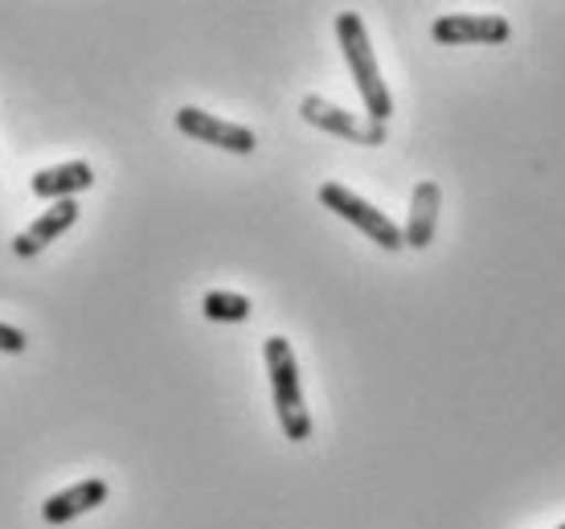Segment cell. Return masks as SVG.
I'll use <instances>...</instances> for the list:
<instances>
[{
	"label": "cell",
	"mask_w": 565,
	"mask_h": 529,
	"mask_svg": "<svg viewBox=\"0 0 565 529\" xmlns=\"http://www.w3.org/2000/svg\"><path fill=\"white\" fill-rule=\"evenodd\" d=\"M337 42L344 50V62H349V71H353V83H356V95L365 103V112L373 124H385L390 115H394V95H390V86L382 78V66H377V54H373V45H369V29L361 21V13H340L337 17Z\"/></svg>",
	"instance_id": "cell-1"
},
{
	"label": "cell",
	"mask_w": 565,
	"mask_h": 529,
	"mask_svg": "<svg viewBox=\"0 0 565 529\" xmlns=\"http://www.w3.org/2000/svg\"><path fill=\"white\" fill-rule=\"evenodd\" d=\"M263 358H267L270 394H275V415H279L282 435L291 444H303V440H311V415L308 406H303V382H299L296 349H291L287 337H267Z\"/></svg>",
	"instance_id": "cell-2"
},
{
	"label": "cell",
	"mask_w": 565,
	"mask_h": 529,
	"mask_svg": "<svg viewBox=\"0 0 565 529\" xmlns=\"http://www.w3.org/2000/svg\"><path fill=\"white\" fill-rule=\"evenodd\" d=\"M320 205L332 210L337 218H344V222H353L361 234H369V243H377L382 251H402V246H406L402 226H397L394 218L382 214L377 205H369L365 198H356L353 189L337 186V181H324V186H320Z\"/></svg>",
	"instance_id": "cell-3"
},
{
	"label": "cell",
	"mask_w": 565,
	"mask_h": 529,
	"mask_svg": "<svg viewBox=\"0 0 565 529\" xmlns=\"http://www.w3.org/2000/svg\"><path fill=\"white\" fill-rule=\"evenodd\" d=\"M299 115L308 119L311 128L328 131V136H340V140L349 144H365V148H377V144H385V124H373V119H361V115L344 112V107H337V103L320 99V95H308V99L299 103Z\"/></svg>",
	"instance_id": "cell-4"
},
{
	"label": "cell",
	"mask_w": 565,
	"mask_h": 529,
	"mask_svg": "<svg viewBox=\"0 0 565 529\" xmlns=\"http://www.w3.org/2000/svg\"><path fill=\"white\" fill-rule=\"evenodd\" d=\"M177 128L198 144H213L222 152H234V157H250L258 148V136L242 124H230V119H217L213 112H201V107H181L177 112Z\"/></svg>",
	"instance_id": "cell-5"
},
{
	"label": "cell",
	"mask_w": 565,
	"mask_h": 529,
	"mask_svg": "<svg viewBox=\"0 0 565 529\" xmlns=\"http://www.w3.org/2000/svg\"><path fill=\"white\" fill-rule=\"evenodd\" d=\"M430 33L438 45H500L512 38V25L495 13H443Z\"/></svg>",
	"instance_id": "cell-6"
},
{
	"label": "cell",
	"mask_w": 565,
	"mask_h": 529,
	"mask_svg": "<svg viewBox=\"0 0 565 529\" xmlns=\"http://www.w3.org/2000/svg\"><path fill=\"white\" fill-rule=\"evenodd\" d=\"M74 222H78V201H74V198L54 201V205H50V210H45V214L38 218L33 226L17 234V239H13V251H17L21 258L42 255L45 246L57 243V239H62V234H66V230H71Z\"/></svg>",
	"instance_id": "cell-7"
},
{
	"label": "cell",
	"mask_w": 565,
	"mask_h": 529,
	"mask_svg": "<svg viewBox=\"0 0 565 529\" xmlns=\"http://www.w3.org/2000/svg\"><path fill=\"white\" fill-rule=\"evenodd\" d=\"M107 480H99V476H86V480H78V485L62 488V493H54V497H45L42 505V517L50 521V526H66V521H74V517L90 514V509H99L103 501H107Z\"/></svg>",
	"instance_id": "cell-8"
},
{
	"label": "cell",
	"mask_w": 565,
	"mask_h": 529,
	"mask_svg": "<svg viewBox=\"0 0 565 529\" xmlns=\"http://www.w3.org/2000/svg\"><path fill=\"white\" fill-rule=\"evenodd\" d=\"M33 198L42 201H66L74 193H86V189H95V169L86 165V160H66V165H50V169L33 172Z\"/></svg>",
	"instance_id": "cell-9"
},
{
	"label": "cell",
	"mask_w": 565,
	"mask_h": 529,
	"mask_svg": "<svg viewBox=\"0 0 565 529\" xmlns=\"http://www.w3.org/2000/svg\"><path fill=\"white\" fill-rule=\"evenodd\" d=\"M438 205H443V193H438L435 181H418L411 198V218H406V230H402L406 246H414V251L430 246L438 226Z\"/></svg>",
	"instance_id": "cell-10"
},
{
	"label": "cell",
	"mask_w": 565,
	"mask_h": 529,
	"mask_svg": "<svg viewBox=\"0 0 565 529\" xmlns=\"http://www.w3.org/2000/svg\"><path fill=\"white\" fill-rule=\"evenodd\" d=\"M201 313L205 320L213 325H242V320H250V300L238 296V292H205V300H201Z\"/></svg>",
	"instance_id": "cell-11"
},
{
	"label": "cell",
	"mask_w": 565,
	"mask_h": 529,
	"mask_svg": "<svg viewBox=\"0 0 565 529\" xmlns=\"http://www.w3.org/2000/svg\"><path fill=\"white\" fill-rule=\"evenodd\" d=\"M29 349V337L21 329H13V325H0V353H25Z\"/></svg>",
	"instance_id": "cell-12"
},
{
	"label": "cell",
	"mask_w": 565,
	"mask_h": 529,
	"mask_svg": "<svg viewBox=\"0 0 565 529\" xmlns=\"http://www.w3.org/2000/svg\"><path fill=\"white\" fill-rule=\"evenodd\" d=\"M557 529H565V526H557Z\"/></svg>",
	"instance_id": "cell-13"
}]
</instances>
